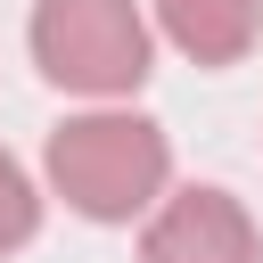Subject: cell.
I'll return each mask as SVG.
<instances>
[{"label": "cell", "mask_w": 263, "mask_h": 263, "mask_svg": "<svg viewBox=\"0 0 263 263\" xmlns=\"http://www.w3.org/2000/svg\"><path fill=\"white\" fill-rule=\"evenodd\" d=\"M41 173L82 222H140V214H156V197L173 181V140H164V123H148L132 107H90L49 132Z\"/></svg>", "instance_id": "1"}, {"label": "cell", "mask_w": 263, "mask_h": 263, "mask_svg": "<svg viewBox=\"0 0 263 263\" xmlns=\"http://www.w3.org/2000/svg\"><path fill=\"white\" fill-rule=\"evenodd\" d=\"M25 41H33V66L58 90L99 99V107L132 99L156 66V33H148L140 0H33Z\"/></svg>", "instance_id": "2"}, {"label": "cell", "mask_w": 263, "mask_h": 263, "mask_svg": "<svg viewBox=\"0 0 263 263\" xmlns=\"http://www.w3.org/2000/svg\"><path fill=\"white\" fill-rule=\"evenodd\" d=\"M140 263H263V238L230 189H173L140 230Z\"/></svg>", "instance_id": "3"}, {"label": "cell", "mask_w": 263, "mask_h": 263, "mask_svg": "<svg viewBox=\"0 0 263 263\" xmlns=\"http://www.w3.org/2000/svg\"><path fill=\"white\" fill-rule=\"evenodd\" d=\"M156 33L197 66H238L263 41V0H156Z\"/></svg>", "instance_id": "4"}, {"label": "cell", "mask_w": 263, "mask_h": 263, "mask_svg": "<svg viewBox=\"0 0 263 263\" xmlns=\"http://www.w3.org/2000/svg\"><path fill=\"white\" fill-rule=\"evenodd\" d=\"M33 230H41V189H33V173L0 148V255H16Z\"/></svg>", "instance_id": "5"}]
</instances>
